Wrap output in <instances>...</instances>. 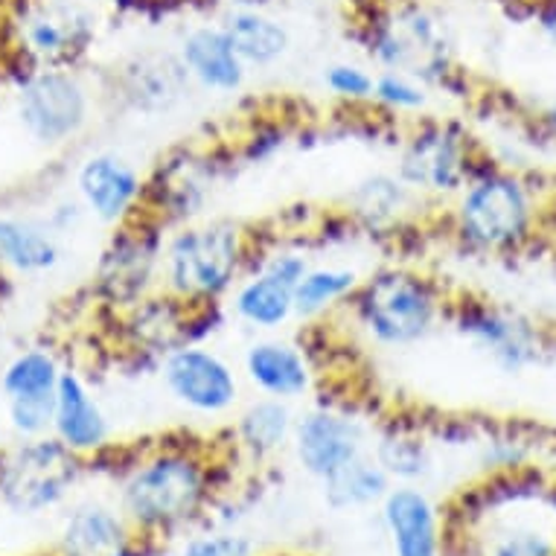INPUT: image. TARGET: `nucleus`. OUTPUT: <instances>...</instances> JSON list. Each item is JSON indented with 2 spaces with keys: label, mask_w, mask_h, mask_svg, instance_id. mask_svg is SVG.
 Instances as JSON below:
<instances>
[{
  "label": "nucleus",
  "mask_w": 556,
  "mask_h": 556,
  "mask_svg": "<svg viewBox=\"0 0 556 556\" xmlns=\"http://www.w3.org/2000/svg\"><path fill=\"white\" fill-rule=\"evenodd\" d=\"M414 195L417 192L410 190L396 173H374L350 190L346 213L358 228L382 233V230L400 228Z\"/></svg>",
  "instance_id": "obj_22"
},
{
  "label": "nucleus",
  "mask_w": 556,
  "mask_h": 556,
  "mask_svg": "<svg viewBox=\"0 0 556 556\" xmlns=\"http://www.w3.org/2000/svg\"><path fill=\"white\" fill-rule=\"evenodd\" d=\"M374 79L365 71V67H358V64L350 62H336L329 64L327 71H324V85H327V91L336 97V100H344L350 105H362V102L374 100Z\"/></svg>",
  "instance_id": "obj_32"
},
{
  "label": "nucleus",
  "mask_w": 556,
  "mask_h": 556,
  "mask_svg": "<svg viewBox=\"0 0 556 556\" xmlns=\"http://www.w3.org/2000/svg\"><path fill=\"white\" fill-rule=\"evenodd\" d=\"M551 356H556V332H551Z\"/></svg>",
  "instance_id": "obj_37"
},
{
  "label": "nucleus",
  "mask_w": 556,
  "mask_h": 556,
  "mask_svg": "<svg viewBox=\"0 0 556 556\" xmlns=\"http://www.w3.org/2000/svg\"><path fill=\"white\" fill-rule=\"evenodd\" d=\"M545 237L556 239V181L545 190Z\"/></svg>",
  "instance_id": "obj_35"
},
{
  "label": "nucleus",
  "mask_w": 556,
  "mask_h": 556,
  "mask_svg": "<svg viewBox=\"0 0 556 556\" xmlns=\"http://www.w3.org/2000/svg\"><path fill=\"white\" fill-rule=\"evenodd\" d=\"M469 128L457 119H420L396 161V175L417 195H457L481 166Z\"/></svg>",
  "instance_id": "obj_6"
},
{
  "label": "nucleus",
  "mask_w": 556,
  "mask_h": 556,
  "mask_svg": "<svg viewBox=\"0 0 556 556\" xmlns=\"http://www.w3.org/2000/svg\"><path fill=\"white\" fill-rule=\"evenodd\" d=\"M181 556H256L254 542L242 533L233 530H216V533H204V536L190 539L184 545Z\"/></svg>",
  "instance_id": "obj_33"
},
{
  "label": "nucleus",
  "mask_w": 556,
  "mask_h": 556,
  "mask_svg": "<svg viewBox=\"0 0 556 556\" xmlns=\"http://www.w3.org/2000/svg\"><path fill=\"white\" fill-rule=\"evenodd\" d=\"M207 303H184L169 292H149L126 309H119L123 338L131 353L161 358L175 346L195 341V324Z\"/></svg>",
  "instance_id": "obj_14"
},
{
  "label": "nucleus",
  "mask_w": 556,
  "mask_h": 556,
  "mask_svg": "<svg viewBox=\"0 0 556 556\" xmlns=\"http://www.w3.org/2000/svg\"><path fill=\"white\" fill-rule=\"evenodd\" d=\"M76 190L93 219L102 225H126L143 213L147 178L128 157L100 152L79 166Z\"/></svg>",
  "instance_id": "obj_15"
},
{
  "label": "nucleus",
  "mask_w": 556,
  "mask_h": 556,
  "mask_svg": "<svg viewBox=\"0 0 556 556\" xmlns=\"http://www.w3.org/2000/svg\"><path fill=\"white\" fill-rule=\"evenodd\" d=\"M222 29H225V36L230 38V45L245 67H271L292 47L289 29L260 10L230 12Z\"/></svg>",
  "instance_id": "obj_25"
},
{
  "label": "nucleus",
  "mask_w": 556,
  "mask_h": 556,
  "mask_svg": "<svg viewBox=\"0 0 556 556\" xmlns=\"http://www.w3.org/2000/svg\"><path fill=\"white\" fill-rule=\"evenodd\" d=\"M83 457L55 438H29L12 457H0V493L18 513H38L67 495Z\"/></svg>",
  "instance_id": "obj_7"
},
{
  "label": "nucleus",
  "mask_w": 556,
  "mask_h": 556,
  "mask_svg": "<svg viewBox=\"0 0 556 556\" xmlns=\"http://www.w3.org/2000/svg\"><path fill=\"white\" fill-rule=\"evenodd\" d=\"M536 24L539 29H542V33H545V36L556 45V0H545V3L539 7Z\"/></svg>",
  "instance_id": "obj_34"
},
{
  "label": "nucleus",
  "mask_w": 556,
  "mask_h": 556,
  "mask_svg": "<svg viewBox=\"0 0 556 556\" xmlns=\"http://www.w3.org/2000/svg\"><path fill=\"white\" fill-rule=\"evenodd\" d=\"M376 464L382 466L391 481L400 483H414L417 478L429 472L431 466V452L429 443L408 426L400 422H388L374 446Z\"/></svg>",
  "instance_id": "obj_29"
},
{
  "label": "nucleus",
  "mask_w": 556,
  "mask_h": 556,
  "mask_svg": "<svg viewBox=\"0 0 556 556\" xmlns=\"http://www.w3.org/2000/svg\"><path fill=\"white\" fill-rule=\"evenodd\" d=\"M448 303L434 277L391 265L365 277L344 309L376 346L402 350L426 341L446 320Z\"/></svg>",
  "instance_id": "obj_3"
},
{
  "label": "nucleus",
  "mask_w": 556,
  "mask_h": 556,
  "mask_svg": "<svg viewBox=\"0 0 556 556\" xmlns=\"http://www.w3.org/2000/svg\"><path fill=\"white\" fill-rule=\"evenodd\" d=\"M216 493V464L204 448L164 443L126 469L119 481V513L135 533L161 542L195 525Z\"/></svg>",
  "instance_id": "obj_1"
},
{
  "label": "nucleus",
  "mask_w": 556,
  "mask_h": 556,
  "mask_svg": "<svg viewBox=\"0 0 556 556\" xmlns=\"http://www.w3.org/2000/svg\"><path fill=\"white\" fill-rule=\"evenodd\" d=\"M251 260V233L233 219L187 222L164 239L161 283L184 303H219Z\"/></svg>",
  "instance_id": "obj_4"
},
{
  "label": "nucleus",
  "mask_w": 556,
  "mask_h": 556,
  "mask_svg": "<svg viewBox=\"0 0 556 556\" xmlns=\"http://www.w3.org/2000/svg\"><path fill=\"white\" fill-rule=\"evenodd\" d=\"M309 271V260L298 251H274L233 286L230 309L245 327L274 332L294 318V286Z\"/></svg>",
  "instance_id": "obj_11"
},
{
  "label": "nucleus",
  "mask_w": 556,
  "mask_h": 556,
  "mask_svg": "<svg viewBox=\"0 0 556 556\" xmlns=\"http://www.w3.org/2000/svg\"><path fill=\"white\" fill-rule=\"evenodd\" d=\"M320 483H324V502L338 513L365 510L370 504H382L393 486L388 472L367 452L353 457L350 464L341 466Z\"/></svg>",
  "instance_id": "obj_26"
},
{
  "label": "nucleus",
  "mask_w": 556,
  "mask_h": 556,
  "mask_svg": "<svg viewBox=\"0 0 556 556\" xmlns=\"http://www.w3.org/2000/svg\"><path fill=\"white\" fill-rule=\"evenodd\" d=\"M161 222L149 225L143 213L126 225H117L109 248L102 251L97 268V289L105 303L126 309L143 294L155 292V280H161V256H164V237Z\"/></svg>",
  "instance_id": "obj_8"
},
{
  "label": "nucleus",
  "mask_w": 556,
  "mask_h": 556,
  "mask_svg": "<svg viewBox=\"0 0 556 556\" xmlns=\"http://www.w3.org/2000/svg\"><path fill=\"white\" fill-rule=\"evenodd\" d=\"M367 426L353 410L338 405H315L294 417V457L312 478H329L353 457L365 455Z\"/></svg>",
  "instance_id": "obj_12"
},
{
  "label": "nucleus",
  "mask_w": 556,
  "mask_h": 556,
  "mask_svg": "<svg viewBox=\"0 0 556 556\" xmlns=\"http://www.w3.org/2000/svg\"><path fill=\"white\" fill-rule=\"evenodd\" d=\"M216 184V164L199 152H187L161 161L157 173L147 181L143 213L155 222H190L207 204Z\"/></svg>",
  "instance_id": "obj_16"
},
{
  "label": "nucleus",
  "mask_w": 556,
  "mask_h": 556,
  "mask_svg": "<svg viewBox=\"0 0 556 556\" xmlns=\"http://www.w3.org/2000/svg\"><path fill=\"white\" fill-rule=\"evenodd\" d=\"M448 228L466 254H521L545 237V190L510 166L483 161L455 195Z\"/></svg>",
  "instance_id": "obj_2"
},
{
  "label": "nucleus",
  "mask_w": 556,
  "mask_h": 556,
  "mask_svg": "<svg viewBox=\"0 0 556 556\" xmlns=\"http://www.w3.org/2000/svg\"><path fill=\"white\" fill-rule=\"evenodd\" d=\"M242 370L248 382L271 400L294 402L315 388V367H312L309 353H303V346L292 341L260 338L254 344H248Z\"/></svg>",
  "instance_id": "obj_19"
},
{
  "label": "nucleus",
  "mask_w": 556,
  "mask_h": 556,
  "mask_svg": "<svg viewBox=\"0 0 556 556\" xmlns=\"http://www.w3.org/2000/svg\"><path fill=\"white\" fill-rule=\"evenodd\" d=\"M21 126L45 147H62L91 123V97L67 71H38L21 85Z\"/></svg>",
  "instance_id": "obj_10"
},
{
  "label": "nucleus",
  "mask_w": 556,
  "mask_h": 556,
  "mask_svg": "<svg viewBox=\"0 0 556 556\" xmlns=\"http://www.w3.org/2000/svg\"><path fill=\"white\" fill-rule=\"evenodd\" d=\"M362 283V277L346 265H309L301 283L294 286V318L318 320L329 312L344 309Z\"/></svg>",
  "instance_id": "obj_27"
},
{
  "label": "nucleus",
  "mask_w": 556,
  "mask_h": 556,
  "mask_svg": "<svg viewBox=\"0 0 556 556\" xmlns=\"http://www.w3.org/2000/svg\"><path fill=\"white\" fill-rule=\"evenodd\" d=\"M187 79L211 93H237L248 79V67L222 27L190 29L178 50Z\"/></svg>",
  "instance_id": "obj_20"
},
{
  "label": "nucleus",
  "mask_w": 556,
  "mask_h": 556,
  "mask_svg": "<svg viewBox=\"0 0 556 556\" xmlns=\"http://www.w3.org/2000/svg\"><path fill=\"white\" fill-rule=\"evenodd\" d=\"M137 536L140 533H135L119 510L105 504H83L67 516L59 551L62 556H114Z\"/></svg>",
  "instance_id": "obj_21"
},
{
  "label": "nucleus",
  "mask_w": 556,
  "mask_h": 556,
  "mask_svg": "<svg viewBox=\"0 0 556 556\" xmlns=\"http://www.w3.org/2000/svg\"><path fill=\"white\" fill-rule=\"evenodd\" d=\"M181 62H157V59H137L128 64L126 74L119 79V97L126 100L128 109L140 114H161L178 102L184 91Z\"/></svg>",
  "instance_id": "obj_24"
},
{
  "label": "nucleus",
  "mask_w": 556,
  "mask_h": 556,
  "mask_svg": "<svg viewBox=\"0 0 556 556\" xmlns=\"http://www.w3.org/2000/svg\"><path fill=\"white\" fill-rule=\"evenodd\" d=\"M292 431L294 414L289 402L260 396L251 405H245L233 422V443L248 460L263 464L292 440Z\"/></svg>",
  "instance_id": "obj_23"
},
{
  "label": "nucleus",
  "mask_w": 556,
  "mask_h": 556,
  "mask_svg": "<svg viewBox=\"0 0 556 556\" xmlns=\"http://www.w3.org/2000/svg\"><path fill=\"white\" fill-rule=\"evenodd\" d=\"M53 438L76 457H100L111 446V422L91 393L88 382L74 370H62L55 388Z\"/></svg>",
  "instance_id": "obj_17"
},
{
  "label": "nucleus",
  "mask_w": 556,
  "mask_h": 556,
  "mask_svg": "<svg viewBox=\"0 0 556 556\" xmlns=\"http://www.w3.org/2000/svg\"><path fill=\"white\" fill-rule=\"evenodd\" d=\"M274 556H289V554H274Z\"/></svg>",
  "instance_id": "obj_38"
},
{
  "label": "nucleus",
  "mask_w": 556,
  "mask_h": 556,
  "mask_svg": "<svg viewBox=\"0 0 556 556\" xmlns=\"http://www.w3.org/2000/svg\"><path fill=\"white\" fill-rule=\"evenodd\" d=\"M382 521L393 556H446L440 510L414 483L391 486L382 502Z\"/></svg>",
  "instance_id": "obj_18"
},
{
  "label": "nucleus",
  "mask_w": 556,
  "mask_h": 556,
  "mask_svg": "<svg viewBox=\"0 0 556 556\" xmlns=\"http://www.w3.org/2000/svg\"><path fill=\"white\" fill-rule=\"evenodd\" d=\"M157 374L166 393L178 405L201 417L228 414L239 402V376L228 358L201 341L175 346L157 362Z\"/></svg>",
  "instance_id": "obj_9"
},
{
  "label": "nucleus",
  "mask_w": 556,
  "mask_h": 556,
  "mask_svg": "<svg viewBox=\"0 0 556 556\" xmlns=\"http://www.w3.org/2000/svg\"><path fill=\"white\" fill-rule=\"evenodd\" d=\"M396 117H414L429 105V88L408 71H384L374 79V100Z\"/></svg>",
  "instance_id": "obj_31"
},
{
  "label": "nucleus",
  "mask_w": 556,
  "mask_h": 556,
  "mask_svg": "<svg viewBox=\"0 0 556 556\" xmlns=\"http://www.w3.org/2000/svg\"><path fill=\"white\" fill-rule=\"evenodd\" d=\"M446 320L504 374L519 376L551 356V332L542 324L486 298L452 301Z\"/></svg>",
  "instance_id": "obj_5"
},
{
  "label": "nucleus",
  "mask_w": 556,
  "mask_h": 556,
  "mask_svg": "<svg viewBox=\"0 0 556 556\" xmlns=\"http://www.w3.org/2000/svg\"><path fill=\"white\" fill-rule=\"evenodd\" d=\"M29 47L33 53H38L47 62H64L74 53H83L88 38H91V27L88 18L64 12V15H41L29 24Z\"/></svg>",
  "instance_id": "obj_30"
},
{
  "label": "nucleus",
  "mask_w": 556,
  "mask_h": 556,
  "mask_svg": "<svg viewBox=\"0 0 556 556\" xmlns=\"http://www.w3.org/2000/svg\"><path fill=\"white\" fill-rule=\"evenodd\" d=\"M59 242L38 225L0 216V265L24 274L50 271L59 263Z\"/></svg>",
  "instance_id": "obj_28"
},
{
  "label": "nucleus",
  "mask_w": 556,
  "mask_h": 556,
  "mask_svg": "<svg viewBox=\"0 0 556 556\" xmlns=\"http://www.w3.org/2000/svg\"><path fill=\"white\" fill-rule=\"evenodd\" d=\"M161 556H164V554H161Z\"/></svg>",
  "instance_id": "obj_39"
},
{
  "label": "nucleus",
  "mask_w": 556,
  "mask_h": 556,
  "mask_svg": "<svg viewBox=\"0 0 556 556\" xmlns=\"http://www.w3.org/2000/svg\"><path fill=\"white\" fill-rule=\"evenodd\" d=\"M230 3H239L242 10H260V7L268 3V0H230Z\"/></svg>",
  "instance_id": "obj_36"
},
{
  "label": "nucleus",
  "mask_w": 556,
  "mask_h": 556,
  "mask_svg": "<svg viewBox=\"0 0 556 556\" xmlns=\"http://www.w3.org/2000/svg\"><path fill=\"white\" fill-rule=\"evenodd\" d=\"M59 379L62 367L47 350H27L7 365L0 376V391L7 396L10 426L21 438H45L53 429Z\"/></svg>",
  "instance_id": "obj_13"
}]
</instances>
